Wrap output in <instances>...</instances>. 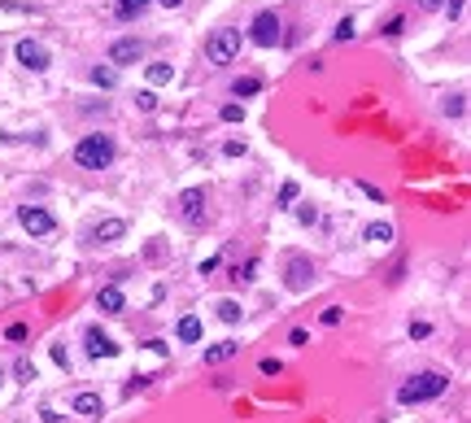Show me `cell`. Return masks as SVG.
Wrapping results in <instances>:
<instances>
[{
	"instance_id": "cell-16",
	"label": "cell",
	"mask_w": 471,
	"mask_h": 423,
	"mask_svg": "<svg viewBox=\"0 0 471 423\" xmlns=\"http://www.w3.org/2000/svg\"><path fill=\"white\" fill-rule=\"evenodd\" d=\"M170 79H175V66H170V61H153V66H149V83H153V88H166Z\"/></svg>"
},
{
	"instance_id": "cell-23",
	"label": "cell",
	"mask_w": 471,
	"mask_h": 423,
	"mask_svg": "<svg viewBox=\"0 0 471 423\" xmlns=\"http://www.w3.org/2000/svg\"><path fill=\"white\" fill-rule=\"evenodd\" d=\"M218 118H223V122H240V118H245V109H240V105H223Z\"/></svg>"
},
{
	"instance_id": "cell-32",
	"label": "cell",
	"mask_w": 471,
	"mask_h": 423,
	"mask_svg": "<svg viewBox=\"0 0 471 423\" xmlns=\"http://www.w3.org/2000/svg\"><path fill=\"white\" fill-rule=\"evenodd\" d=\"M467 105H463V96H454V101H445V113H454V118H458Z\"/></svg>"
},
{
	"instance_id": "cell-27",
	"label": "cell",
	"mask_w": 471,
	"mask_h": 423,
	"mask_svg": "<svg viewBox=\"0 0 471 423\" xmlns=\"http://www.w3.org/2000/svg\"><path fill=\"white\" fill-rule=\"evenodd\" d=\"M292 201H297V184H292V179H288V184L280 188V205H292Z\"/></svg>"
},
{
	"instance_id": "cell-24",
	"label": "cell",
	"mask_w": 471,
	"mask_h": 423,
	"mask_svg": "<svg viewBox=\"0 0 471 423\" xmlns=\"http://www.w3.org/2000/svg\"><path fill=\"white\" fill-rule=\"evenodd\" d=\"M48 353H53V362H57L61 371H70V353H66V345H53Z\"/></svg>"
},
{
	"instance_id": "cell-39",
	"label": "cell",
	"mask_w": 471,
	"mask_h": 423,
	"mask_svg": "<svg viewBox=\"0 0 471 423\" xmlns=\"http://www.w3.org/2000/svg\"><path fill=\"white\" fill-rule=\"evenodd\" d=\"M0 380H5V371H0Z\"/></svg>"
},
{
	"instance_id": "cell-13",
	"label": "cell",
	"mask_w": 471,
	"mask_h": 423,
	"mask_svg": "<svg viewBox=\"0 0 471 423\" xmlns=\"http://www.w3.org/2000/svg\"><path fill=\"white\" fill-rule=\"evenodd\" d=\"M96 305H101V310L105 314H122V305H127V297H122V288H101V292H96Z\"/></svg>"
},
{
	"instance_id": "cell-18",
	"label": "cell",
	"mask_w": 471,
	"mask_h": 423,
	"mask_svg": "<svg viewBox=\"0 0 471 423\" xmlns=\"http://www.w3.org/2000/svg\"><path fill=\"white\" fill-rule=\"evenodd\" d=\"M367 240H376V245H388V240H393V227H388V223H371V227H367Z\"/></svg>"
},
{
	"instance_id": "cell-3",
	"label": "cell",
	"mask_w": 471,
	"mask_h": 423,
	"mask_svg": "<svg viewBox=\"0 0 471 423\" xmlns=\"http://www.w3.org/2000/svg\"><path fill=\"white\" fill-rule=\"evenodd\" d=\"M205 57H209V66H232L240 57V31H232V26L214 31V35L205 40Z\"/></svg>"
},
{
	"instance_id": "cell-11",
	"label": "cell",
	"mask_w": 471,
	"mask_h": 423,
	"mask_svg": "<svg viewBox=\"0 0 471 423\" xmlns=\"http://www.w3.org/2000/svg\"><path fill=\"white\" fill-rule=\"evenodd\" d=\"M83 345H88V358H118V345H113V340H109L101 328H88Z\"/></svg>"
},
{
	"instance_id": "cell-2",
	"label": "cell",
	"mask_w": 471,
	"mask_h": 423,
	"mask_svg": "<svg viewBox=\"0 0 471 423\" xmlns=\"http://www.w3.org/2000/svg\"><path fill=\"white\" fill-rule=\"evenodd\" d=\"M74 161L83 170H105L109 161H113V140L109 136H83L74 144Z\"/></svg>"
},
{
	"instance_id": "cell-4",
	"label": "cell",
	"mask_w": 471,
	"mask_h": 423,
	"mask_svg": "<svg viewBox=\"0 0 471 423\" xmlns=\"http://www.w3.org/2000/svg\"><path fill=\"white\" fill-rule=\"evenodd\" d=\"M249 40H253L257 48H275V44H280V18H275V9H262V13L253 18Z\"/></svg>"
},
{
	"instance_id": "cell-28",
	"label": "cell",
	"mask_w": 471,
	"mask_h": 423,
	"mask_svg": "<svg viewBox=\"0 0 471 423\" xmlns=\"http://www.w3.org/2000/svg\"><path fill=\"white\" fill-rule=\"evenodd\" d=\"M280 371H284L280 358H262V376H280Z\"/></svg>"
},
{
	"instance_id": "cell-6",
	"label": "cell",
	"mask_w": 471,
	"mask_h": 423,
	"mask_svg": "<svg viewBox=\"0 0 471 423\" xmlns=\"http://www.w3.org/2000/svg\"><path fill=\"white\" fill-rule=\"evenodd\" d=\"M13 57H18V66H26V70H48V48L40 40H18Z\"/></svg>"
},
{
	"instance_id": "cell-19",
	"label": "cell",
	"mask_w": 471,
	"mask_h": 423,
	"mask_svg": "<svg viewBox=\"0 0 471 423\" xmlns=\"http://www.w3.org/2000/svg\"><path fill=\"white\" fill-rule=\"evenodd\" d=\"M13 376H18L22 384H31V380H35V362H31V358L22 353V358H18V362H13Z\"/></svg>"
},
{
	"instance_id": "cell-5",
	"label": "cell",
	"mask_w": 471,
	"mask_h": 423,
	"mask_svg": "<svg viewBox=\"0 0 471 423\" xmlns=\"http://www.w3.org/2000/svg\"><path fill=\"white\" fill-rule=\"evenodd\" d=\"M18 223L26 227L31 236H53V232H57V218L48 214L44 205H22V209H18Z\"/></svg>"
},
{
	"instance_id": "cell-25",
	"label": "cell",
	"mask_w": 471,
	"mask_h": 423,
	"mask_svg": "<svg viewBox=\"0 0 471 423\" xmlns=\"http://www.w3.org/2000/svg\"><path fill=\"white\" fill-rule=\"evenodd\" d=\"M336 40H340V44L353 40V22H349V18H340V22H336Z\"/></svg>"
},
{
	"instance_id": "cell-14",
	"label": "cell",
	"mask_w": 471,
	"mask_h": 423,
	"mask_svg": "<svg viewBox=\"0 0 471 423\" xmlns=\"http://www.w3.org/2000/svg\"><path fill=\"white\" fill-rule=\"evenodd\" d=\"M236 353H240L236 340H218V345H209V349H205V362H209V367H218V362H227V358H236Z\"/></svg>"
},
{
	"instance_id": "cell-30",
	"label": "cell",
	"mask_w": 471,
	"mask_h": 423,
	"mask_svg": "<svg viewBox=\"0 0 471 423\" xmlns=\"http://www.w3.org/2000/svg\"><path fill=\"white\" fill-rule=\"evenodd\" d=\"M358 192H362V197H371V201H380V205H384V192H380L376 184H358Z\"/></svg>"
},
{
	"instance_id": "cell-15",
	"label": "cell",
	"mask_w": 471,
	"mask_h": 423,
	"mask_svg": "<svg viewBox=\"0 0 471 423\" xmlns=\"http://www.w3.org/2000/svg\"><path fill=\"white\" fill-rule=\"evenodd\" d=\"M144 9H149V0H113V13H118L122 22H131V18H140Z\"/></svg>"
},
{
	"instance_id": "cell-1",
	"label": "cell",
	"mask_w": 471,
	"mask_h": 423,
	"mask_svg": "<svg viewBox=\"0 0 471 423\" xmlns=\"http://www.w3.org/2000/svg\"><path fill=\"white\" fill-rule=\"evenodd\" d=\"M445 388H449V376H441V371H424V376H410V380L397 388V401L401 406H419V401L441 397Z\"/></svg>"
},
{
	"instance_id": "cell-36",
	"label": "cell",
	"mask_w": 471,
	"mask_h": 423,
	"mask_svg": "<svg viewBox=\"0 0 471 423\" xmlns=\"http://www.w3.org/2000/svg\"><path fill=\"white\" fill-rule=\"evenodd\" d=\"M401 31H406V22H401V18H393V22L384 26V35H401Z\"/></svg>"
},
{
	"instance_id": "cell-33",
	"label": "cell",
	"mask_w": 471,
	"mask_h": 423,
	"mask_svg": "<svg viewBox=\"0 0 471 423\" xmlns=\"http://www.w3.org/2000/svg\"><path fill=\"white\" fill-rule=\"evenodd\" d=\"M5 336H9V340H26V328H22V323H9Z\"/></svg>"
},
{
	"instance_id": "cell-26",
	"label": "cell",
	"mask_w": 471,
	"mask_h": 423,
	"mask_svg": "<svg viewBox=\"0 0 471 423\" xmlns=\"http://www.w3.org/2000/svg\"><path fill=\"white\" fill-rule=\"evenodd\" d=\"M136 105H140L144 113H153V109H157V96H153V92H140V96H136Z\"/></svg>"
},
{
	"instance_id": "cell-35",
	"label": "cell",
	"mask_w": 471,
	"mask_h": 423,
	"mask_svg": "<svg viewBox=\"0 0 471 423\" xmlns=\"http://www.w3.org/2000/svg\"><path fill=\"white\" fill-rule=\"evenodd\" d=\"M428 332H432V328H428V323H410V336H415V340H424Z\"/></svg>"
},
{
	"instance_id": "cell-10",
	"label": "cell",
	"mask_w": 471,
	"mask_h": 423,
	"mask_svg": "<svg viewBox=\"0 0 471 423\" xmlns=\"http://www.w3.org/2000/svg\"><path fill=\"white\" fill-rule=\"evenodd\" d=\"M201 205H205V188H188V192H179V214H184V223L197 227V223H201Z\"/></svg>"
},
{
	"instance_id": "cell-37",
	"label": "cell",
	"mask_w": 471,
	"mask_h": 423,
	"mask_svg": "<svg viewBox=\"0 0 471 423\" xmlns=\"http://www.w3.org/2000/svg\"><path fill=\"white\" fill-rule=\"evenodd\" d=\"M441 5H445V0H419V9H428V13H436Z\"/></svg>"
},
{
	"instance_id": "cell-8",
	"label": "cell",
	"mask_w": 471,
	"mask_h": 423,
	"mask_svg": "<svg viewBox=\"0 0 471 423\" xmlns=\"http://www.w3.org/2000/svg\"><path fill=\"white\" fill-rule=\"evenodd\" d=\"M310 280H314V262H310V257H292L284 284H288L292 292H305V288H310Z\"/></svg>"
},
{
	"instance_id": "cell-31",
	"label": "cell",
	"mask_w": 471,
	"mask_h": 423,
	"mask_svg": "<svg viewBox=\"0 0 471 423\" xmlns=\"http://www.w3.org/2000/svg\"><path fill=\"white\" fill-rule=\"evenodd\" d=\"M223 153H227V157H245V144H240V140H227Z\"/></svg>"
},
{
	"instance_id": "cell-29",
	"label": "cell",
	"mask_w": 471,
	"mask_h": 423,
	"mask_svg": "<svg viewBox=\"0 0 471 423\" xmlns=\"http://www.w3.org/2000/svg\"><path fill=\"white\" fill-rule=\"evenodd\" d=\"M340 323V305H328V310H323V328H336Z\"/></svg>"
},
{
	"instance_id": "cell-21",
	"label": "cell",
	"mask_w": 471,
	"mask_h": 423,
	"mask_svg": "<svg viewBox=\"0 0 471 423\" xmlns=\"http://www.w3.org/2000/svg\"><path fill=\"white\" fill-rule=\"evenodd\" d=\"M92 83H96V88H113V83H118V74H113V70H101V66H96V70H92Z\"/></svg>"
},
{
	"instance_id": "cell-38",
	"label": "cell",
	"mask_w": 471,
	"mask_h": 423,
	"mask_svg": "<svg viewBox=\"0 0 471 423\" xmlns=\"http://www.w3.org/2000/svg\"><path fill=\"white\" fill-rule=\"evenodd\" d=\"M184 5V0H161V9H179Z\"/></svg>"
},
{
	"instance_id": "cell-9",
	"label": "cell",
	"mask_w": 471,
	"mask_h": 423,
	"mask_svg": "<svg viewBox=\"0 0 471 423\" xmlns=\"http://www.w3.org/2000/svg\"><path fill=\"white\" fill-rule=\"evenodd\" d=\"M122 236H127V223L122 218H105V223H96L92 232H88L92 245H113V240H122Z\"/></svg>"
},
{
	"instance_id": "cell-17",
	"label": "cell",
	"mask_w": 471,
	"mask_h": 423,
	"mask_svg": "<svg viewBox=\"0 0 471 423\" xmlns=\"http://www.w3.org/2000/svg\"><path fill=\"white\" fill-rule=\"evenodd\" d=\"M179 340H184V345H197V340H201V319L197 314L179 319Z\"/></svg>"
},
{
	"instance_id": "cell-22",
	"label": "cell",
	"mask_w": 471,
	"mask_h": 423,
	"mask_svg": "<svg viewBox=\"0 0 471 423\" xmlns=\"http://www.w3.org/2000/svg\"><path fill=\"white\" fill-rule=\"evenodd\" d=\"M257 88H262V83H257V79H236V96H257Z\"/></svg>"
},
{
	"instance_id": "cell-12",
	"label": "cell",
	"mask_w": 471,
	"mask_h": 423,
	"mask_svg": "<svg viewBox=\"0 0 471 423\" xmlns=\"http://www.w3.org/2000/svg\"><path fill=\"white\" fill-rule=\"evenodd\" d=\"M70 410H74V415H83V419H96V415L105 410V401H101V393H74Z\"/></svg>"
},
{
	"instance_id": "cell-20",
	"label": "cell",
	"mask_w": 471,
	"mask_h": 423,
	"mask_svg": "<svg viewBox=\"0 0 471 423\" xmlns=\"http://www.w3.org/2000/svg\"><path fill=\"white\" fill-rule=\"evenodd\" d=\"M240 314H245V310H240V301H218V319L223 323H240Z\"/></svg>"
},
{
	"instance_id": "cell-34",
	"label": "cell",
	"mask_w": 471,
	"mask_h": 423,
	"mask_svg": "<svg viewBox=\"0 0 471 423\" xmlns=\"http://www.w3.org/2000/svg\"><path fill=\"white\" fill-rule=\"evenodd\" d=\"M445 13H449V18H458V13H463V0H445V5H441Z\"/></svg>"
},
{
	"instance_id": "cell-7",
	"label": "cell",
	"mask_w": 471,
	"mask_h": 423,
	"mask_svg": "<svg viewBox=\"0 0 471 423\" xmlns=\"http://www.w3.org/2000/svg\"><path fill=\"white\" fill-rule=\"evenodd\" d=\"M140 57H144V40H113V48H109L113 66H136Z\"/></svg>"
}]
</instances>
